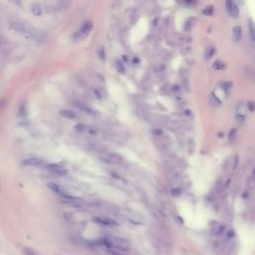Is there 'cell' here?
Instances as JSON below:
<instances>
[{
  "label": "cell",
  "instance_id": "7402d4cb",
  "mask_svg": "<svg viewBox=\"0 0 255 255\" xmlns=\"http://www.w3.org/2000/svg\"><path fill=\"white\" fill-rule=\"evenodd\" d=\"M202 14H204L206 16H211L213 14V6L212 5H208L203 10H202Z\"/></svg>",
  "mask_w": 255,
  "mask_h": 255
},
{
  "label": "cell",
  "instance_id": "83f0119b",
  "mask_svg": "<svg viewBox=\"0 0 255 255\" xmlns=\"http://www.w3.org/2000/svg\"><path fill=\"white\" fill-rule=\"evenodd\" d=\"M26 114H27L26 106H25V105H22V106L20 107V109H19V113H18L19 117H25Z\"/></svg>",
  "mask_w": 255,
  "mask_h": 255
},
{
  "label": "cell",
  "instance_id": "7c38bea8",
  "mask_svg": "<svg viewBox=\"0 0 255 255\" xmlns=\"http://www.w3.org/2000/svg\"><path fill=\"white\" fill-rule=\"evenodd\" d=\"M233 37L236 41H240V39L242 37V30L240 26H235L233 28Z\"/></svg>",
  "mask_w": 255,
  "mask_h": 255
},
{
  "label": "cell",
  "instance_id": "ffe728a7",
  "mask_svg": "<svg viewBox=\"0 0 255 255\" xmlns=\"http://www.w3.org/2000/svg\"><path fill=\"white\" fill-rule=\"evenodd\" d=\"M52 173H54L55 176H66L67 173H68V171L66 169H64V167H62V169H58V170H55L53 171H51Z\"/></svg>",
  "mask_w": 255,
  "mask_h": 255
},
{
  "label": "cell",
  "instance_id": "44dd1931",
  "mask_svg": "<svg viewBox=\"0 0 255 255\" xmlns=\"http://www.w3.org/2000/svg\"><path fill=\"white\" fill-rule=\"evenodd\" d=\"M23 252H24L25 255H39L35 249H33L31 247H25L23 249Z\"/></svg>",
  "mask_w": 255,
  "mask_h": 255
},
{
  "label": "cell",
  "instance_id": "2e32d148",
  "mask_svg": "<svg viewBox=\"0 0 255 255\" xmlns=\"http://www.w3.org/2000/svg\"><path fill=\"white\" fill-rule=\"evenodd\" d=\"M214 53H215V49H214L213 47H209V48H207L206 51H205V59L208 61V60H210L211 58L213 57Z\"/></svg>",
  "mask_w": 255,
  "mask_h": 255
},
{
  "label": "cell",
  "instance_id": "ba28073f",
  "mask_svg": "<svg viewBox=\"0 0 255 255\" xmlns=\"http://www.w3.org/2000/svg\"><path fill=\"white\" fill-rule=\"evenodd\" d=\"M31 12L34 16L39 17L42 15V7L38 3H33L31 5Z\"/></svg>",
  "mask_w": 255,
  "mask_h": 255
},
{
  "label": "cell",
  "instance_id": "5b68a950",
  "mask_svg": "<svg viewBox=\"0 0 255 255\" xmlns=\"http://www.w3.org/2000/svg\"><path fill=\"white\" fill-rule=\"evenodd\" d=\"M92 29H93V22L92 21H85L82 24V26H81L78 33L80 36H86L87 34L90 33Z\"/></svg>",
  "mask_w": 255,
  "mask_h": 255
},
{
  "label": "cell",
  "instance_id": "3957f363",
  "mask_svg": "<svg viewBox=\"0 0 255 255\" xmlns=\"http://www.w3.org/2000/svg\"><path fill=\"white\" fill-rule=\"evenodd\" d=\"M111 241L113 243V247L116 248V250H121V251H129L130 249V242L126 238L119 236H113L111 237ZM112 247V248H113Z\"/></svg>",
  "mask_w": 255,
  "mask_h": 255
},
{
  "label": "cell",
  "instance_id": "e0dca14e",
  "mask_svg": "<svg viewBox=\"0 0 255 255\" xmlns=\"http://www.w3.org/2000/svg\"><path fill=\"white\" fill-rule=\"evenodd\" d=\"M212 67L214 70H223V69L225 68V64L221 61H215V62H213Z\"/></svg>",
  "mask_w": 255,
  "mask_h": 255
},
{
  "label": "cell",
  "instance_id": "484cf974",
  "mask_svg": "<svg viewBox=\"0 0 255 255\" xmlns=\"http://www.w3.org/2000/svg\"><path fill=\"white\" fill-rule=\"evenodd\" d=\"M153 135L155 137L161 138V137L165 135V133H164L163 130H160V129H155V130H153Z\"/></svg>",
  "mask_w": 255,
  "mask_h": 255
},
{
  "label": "cell",
  "instance_id": "d4e9b609",
  "mask_svg": "<svg viewBox=\"0 0 255 255\" xmlns=\"http://www.w3.org/2000/svg\"><path fill=\"white\" fill-rule=\"evenodd\" d=\"M182 193V190L179 189V187H173L171 189V194L173 196V198H177V196H179Z\"/></svg>",
  "mask_w": 255,
  "mask_h": 255
},
{
  "label": "cell",
  "instance_id": "4fadbf2b",
  "mask_svg": "<svg viewBox=\"0 0 255 255\" xmlns=\"http://www.w3.org/2000/svg\"><path fill=\"white\" fill-rule=\"evenodd\" d=\"M75 130L79 133H88L89 126H87L86 124H83V123H79L75 126Z\"/></svg>",
  "mask_w": 255,
  "mask_h": 255
},
{
  "label": "cell",
  "instance_id": "52a82bcc",
  "mask_svg": "<svg viewBox=\"0 0 255 255\" xmlns=\"http://www.w3.org/2000/svg\"><path fill=\"white\" fill-rule=\"evenodd\" d=\"M60 116H62L63 118H66V119H69V120H76L78 118V115L77 113H75L72 110H67V109H64V110H61L59 112Z\"/></svg>",
  "mask_w": 255,
  "mask_h": 255
},
{
  "label": "cell",
  "instance_id": "f1b7e54d",
  "mask_svg": "<svg viewBox=\"0 0 255 255\" xmlns=\"http://www.w3.org/2000/svg\"><path fill=\"white\" fill-rule=\"evenodd\" d=\"M247 110H249L250 112L255 111V102L254 101H249L247 104Z\"/></svg>",
  "mask_w": 255,
  "mask_h": 255
},
{
  "label": "cell",
  "instance_id": "ac0fdd59",
  "mask_svg": "<svg viewBox=\"0 0 255 255\" xmlns=\"http://www.w3.org/2000/svg\"><path fill=\"white\" fill-rule=\"evenodd\" d=\"M245 119H246V116H242V115H239V114H236L235 117H234V120L236 122V124L239 125V126L242 125V124H244Z\"/></svg>",
  "mask_w": 255,
  "mask_h": 255
},
{
  "label": "cell",
  "instance_id": "6da1fadb",
  "mask_svg": "<svg viewBox=\"0 0 255 255\" xmlns=\"http://www.w3.org/2000/svg\"><path fill=\"white\" fill-rule=\"evenodd\" d=\"M10 28L16 33L20 34L23 37H25L28 40H32V39H38L40 35V31H36L34 28H31L30 26L26 25L25 23L22 22H12L10 24Z\"/></svg>",
  "mask_w": 255,
  "mask_h": 255
},
{
  "label": "cell",
  "instance_id": "5bb4252c",
  "mask_svg": "<svg viewBox=\"0 0 255 255\" xmlns=\"http://www.w3.org/2000/svg\"><path fill=\"white\" fill-rule=\"evenodd\" d=\"M116 69L120 74H125L126 72V68L124 66V63L122 62L121 60H116Z\"/></svg>",
  "mask_w": 255,
  "mask_h": 255
},
{
  "label": "cell",
  "instance_id": "8d00e7d4",
  "mask_svg": "<svg viewBox=\"0 0 255 255\" xmlns=\"http://www.w3.org/2000/svg\"><path fill=\"white\" fill-rule=\"evenodd\" d=\"M253 176H255V167L253 169Z\"/></svg>",
  "mask_w": 255,
  "mask_h": 255
},
{
  "label": "cell",
  "instance_id": "9a60e30c",
  "mask_svg": "<svg viewBox=\"0 0 255 255\" xmlns=\"http://www.w3.org/2000/svg\"><path fill=\"white\" fill-rule=\"evenodd\" d=\"M64 167V163H57V164H50L47 165V169L50 171H53L55 170H58V169H62Z\"/></svg>",
  "mask_w": 255,
  "mask_h": 255
},
{
  "label": "cell",
  "instance_id": "cb8c5ba5",
  "mask_svg": "<svg viewBox=\"0 0 255 255\" xmlns=\"http://www.w3.org/2000/svg\"><path fill=\"white\" fill-rule=\"evenodd\" d=\"M211 104L212 105L214 106V107H218V106H220V104H221V102H220V100L218 99V98L214 95V94H212L211 95Z\"/></svg>",
  "mask_w": 255,
  "mask_h": 255
},
{
  "label": "cell",
  "instance_id": "603a6c76",
  "mask_svg": "<svg viewBox=\"0 0 255 255\" xmlns=\"http://www.w3.org/2000/svg\"><path fill=\"white\" fill-rule=\"evenodd\" d=\"M221 87H222V89H223L225 92H229L231 89H232L233 84L231 83V82H224V83L221 84Z\"/></svg>",
  "mask_w": 255,
  "mask_h": 255
},
{
  "label": "cell",
  "instance_id": "1f68e13d",
  "mask_svg": "<svg viewBox=\"0 0 255 255\" xmlns=\"http://www.w3.org/2000/svg\"><path fill=\"white\" fill-rule=\"evenodd\" d=\"M93 94L95 95V97L97 98L98 100H101L102 99V94H101V92L98 90V89H94V90H93Z\"/></svg>",
  "mask_w": 255,
  "mask_h": 255
},
{
  "label": "cell",
  "instance_id": "d590c367",
  "mask_svg": "<svg viewBox=\"0 0 255 255\" xmlns=\"http://www.w3.org/2000/svg\"><path fill=\"white\" fill-rule=\"evenodd\" d=\"M138 61H140V60H138V58H134V62L135 63H138Z\"/></svg>",
  "mask_w": 255,
  "mask_h": 255
},
{
  "label": "cell",
  "instance_id": "277c9868",
  "mask_svg": "<svg viewBox=\"0 0 255 255\" xmlns=\"http://www.w3.org/2000/svg\"><path fill=\"white\" fill-rule=\"evenodd\" d=\"M93 221L100 224V225L108 226V227H115V226H118L119 225L117 220L110 218V217H94L93 218Z\"/></svg>",
  "mask_w": 255,
  "mask_h": 255
},
{
  "label": "cell",
  "instance_id": "f546056e",
  "mask_svg": "<svg viewBox=\"0 0 255 255\" xmlns=\"http://www.w3.org/2000/svg\"><path fill=\"white\" fill-rule=\"evenodd\" d=\"M182 1L185 5H187V6H193V5L198 3L196 0H182Z\"/></svg>",
  "mask_w": 255,
  "mask_h": 255
},
{
  "label": "cell",
  "instance_id": "9c48e42d",
  "mask_svg": "<svg viewBox=\"0 0 255 255\" xmlns=\"http://www.w3.org/2000/svg\"><path fill=\"white\" fill-rule=\"evenodd\" d=\"M75 106H76L78 109H80L81 111H83L84 113H86V114H90V115H93V114H94V111H93V110H92L90 107L86 106L85 104H83V103L77 102V103H75Z\"/></svg>",
  "mask_w": 255,
  "mask_h": 255
},
{
  "label": "cell",
  "instance_id": "836d02e7",
  "mask_svg": "<svg viewBox=\"0 0 255 255\" xmlns=\"http://www.w3.org/2000/svg\"><path fill=\"white\" fill-rule=\"evenodd\" d=\"M248 184H249V187H252V188L255 187V176H253V177H251L250 179H249Z\"/></svg>",
  "mask_w": 255,
  "mask_h": 255
},
{
  "label": "cell",
  "instance_id": "7a4b0ae2",
  "mask_svg": "<svg viewBox=\"0 0 255 255\" xmlns=\"http://www.w3.org/2000/svg\"><path fill=\"white\" fill-rule=\"evenodd\" d=\"M100 160L107 165H120L124 161L123 156L117 153H110L100 156Z\"/></svg>",
  "mask_w": 255,
  "mask_h": 255
},
{
  "label": "cell",
  "instance_id": "d6a6232c",
  "mask_svg": "<svg viewBox=\"0 0 255 255\" xmlns=\"http://www.w3.org/2000/svg\"><path fill=\"white\" fill-rule=\"evenodd\" d=\"M99 56H100V58H101V59H102L103 61H105V60H106V53H105V49H104V48H102V49L100 50V52H99Z\"/></svg>",
  "mask_w": 255,
  "mask_h": 255
},
{
  "label": "cell",
  "instance_id": "8992f818",
  "mask_svg": "<svg viewBox=\"0 0 255 255\" xmlns=\"http://www.w3.org/2000/svg\"><path fill=\"white\" fill-rule=\"evenodd\" d=\"M43 163V160L40 158H30L24 160L22 161V165L25 166H38Z\"/></svg>",
  "mask_w": 255,
  "mask_h": 255
},
{
  "label": "cell",
  "instance_id": "e575fe53",
  "mask_svg": "<svg viewBox=\"0 0 255 255\" xmlns=\"http://www.w3.org/2000/svg\"><path fill=\"white\" fill-rule=\"evenodd\" d=\"M4 106H5V100L1 99V100H0V111H1V110L4 108Z\"/></svg>",
  "mask_w": 255,
  "mask_h": 255
},
{
  "label": "cell",
  "instance_id": "4316f807",
  "mask_svg": "<svg viewBox=\"0 0 255 255\" xmlns=\"http://www.w3.org/2000/svg\"><path fill=\"white\" fill-rule=\"evenodd\" d=\"M235 138H236V130H232L228 135V140L230 143H233L235 141Z\"/></svg>",
  "mask_w": 255,
  "mask_h": 255
},
{
  "label": "cell",
  "instance_id": "8fae6325",
  "mask_svg": "<svg viewBox=\"0 0 255 255\" xmlns=\"http://www.w3.org/2000/svg\"><path fill=\"white\" fill-rule=\"evenodd\" d=\"M236 114H239L242 116H246L247 114V107L244 105V103H239L236 106Z\"/></svg>",
  "mask_w": 255,
  "mask_h": 255
},
{
  "label": "cell",
  "instance_id": "74e56055",
  "mask_svg": "<svg viewBox=\"0 0 255 255\" xmlns=\"http://www.w3.org/2000/svg\"><path fill=\"white\" fill-rule=\"evenodd\" d=\"M0 44H1V43H0Z\"/></svg>",
  "mask_w": 255,
  "mask_h": 255
},
{
  "label": "cell",
  "instance_id": "4dcf8cb0",
  "mask_svg": "<svg viewBox=\"0 0 255 255\" xmlns=\"http://www.w3.org/2000/svg\"><path fill=\"white\" fill-rule=\"evenodd\" d=\"M225 3H226V10L229 12V11L231 10V8H232L233 4H234L233 0H226V1H225Z\"/></svg>",
  "mask_w": 255,
  "mask_h": 255
},
{
  "label": "cell",
  "instance_id": "d6986e66",
  "mask_svg": "<svg viewBox=\"0 0 255 255\" xmlns=\"http://www.w3.org/2000/svg\"><path fill=\"white\" fill-rule=\"evenodd\" d=\"M229 13L230 15L233 17V18H237L239 15V9H238V6H237L236 4H233V6L232 8H231V10L229 11Z\"/></svg>",
  "mask_w": 255,
  "mask_h": 255
},
{
  "label": "cell",
  "instance_id": "30bf717a",
  "mask_svg": "<svg viewBox=\"0 0 255 255\" xmlns=\"http://www.w3.org/2000/svg\"><path fill=\"white\" fill-rule=\"evenodd\" d=\"M248 28H249V34L252 41H255V23L251 18H248Z\"/></svg>",
  "mask_w": 255,
  "mask_h": 255
}]
</instances>
